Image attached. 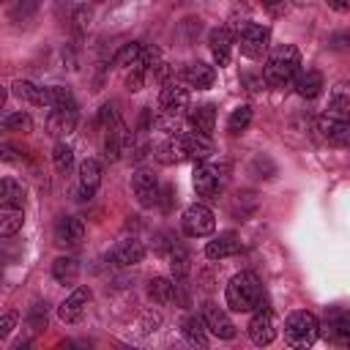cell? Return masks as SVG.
Returning a JSON list of instances; mask_svg holds the SVG:
<instances>
[{
	"mask_svg": "<svg viewBox=\"0 0 350 350\" xmlns=\"http://www.w3.org/2000/svg\"><path fill=\"white\" fill-rule=\"evenodd\" d=\"M301 71V52L295 44H282L276 46L262 68V82L268 88H287Z\"/></svg>",
	"mask_w": 350,
	"mask_h": 350,
	"instance_id": "1",
	"label": "cell"
},
{
	"mask_svg": "<svg viewBox=\"0 0 350 350\" xmlns=\"http://www.w3.org/2000/svg\"><path fill=\"white\" fill-rule=\"evenodd\" d=\"M224 301L232 312H254L262 304V284L257 279V273L252 271H241L227 282L224 290Z\"/></svg>",
	"mask_w": 350,
	"mask_h": 350,
	"instance_id": "2",
	"label": "cell"
},
{
	"mask_svg": "<svg viewBox=\"0 0 350 350\" xmlns=\"http://www.w3.org/2000/svg\"><path fill=\"white\" fill-rule=\"evenodd\" d=\"M320 334V320L306 312V309H298V312H290L287 320H284V339L287 345L293 347H309Z\"/></svg>",
	"mask_w": 350,
	"mask_h": 350,
	"instance_id": "3",
	"label": "cell"
},
{
	"mask_svg": "<svg viewBox=\"0 0 350 350\" xmlns=\"http://www.w3.org/2000/svg\"><path fill=\"white\" fill-rule=\"evenodd\" d=\"M213 227H216L213 211H211L208 205H202V202L189 205V208L183 211V216H180V230H183L189 238H205V235L213 232Z\"/></svg>",
	"mask_w": 350,
	"mask_h": 350,
	"instance_id": "4",
	"label": "cell"
},
{
	"mask_svg": "<svg viewBox=\"0 0 350 350\" xmlns=\"http://www.w3.org/2000/svg\"><path fill=\"white\" fill-rule=\"evenodd\" d=\"M268 44H271V30H268L265 25H257V22H252V25L238 36L241 55H246L249 60H262V55L268 52Z\"/></svg>",
	"mask_w": 350,
	"mask_h": 350,
	"instance_id": "5",
	"label": "cell"
},
{
	"mask_svg": "<svg viewBox=\"0 0 350 350\" xmlns=\"http://www.w3.org/2000/svg\"><path fill=\"white\" fill-rule=\"evenodd\" d=\"M191 183H194V191H197L202 200H216L219 191H221V175H219V167H216V164H205V161H200V164L194 167Z\"/></svg>",
	"mask_w": 350,
	"mask_h": 350,
	"instance_id": "6",
	"label": "cell"
},
{
	"mask_svg": "<svg viewBox=\"0 0 350 350\" xmlns=\"http://www.w3.org/2000/svg\"><path fill=\"white\" fill-rule=\"evenodd\" d=\"M159 107L164 115H180L186 107H189V88L186 82H175V79H167L161 93H159Z\"/></svg>",
	"mask_w": 350,
	"mask_h": 350,
	"instance_id": "7",
	"label": "cell"
},
{
	"mask_svg": "<svg viewBox=\"0 0 350 350\" xmlns=\"http://www.w3.org/2000/svg\"><path fill=\"white\" fill-rule=\"evenodd\" d=\"M323 336L334 345H347L350 347V312H342V309H331L320 325Z\"/></svg>",
	"mask_w": 350,
	"mask_h": 350,
	"instance_id": "8",
	"label": "cell"
},
{
	"mask_svg": "<svg viewBox=\"0 0 350 350\" xmlns=\"http://www.w3.org/2000/svg\"><path fill=\"white\" fill-rule=\"evenodd\" d=\"M246 331H249V339H252L254 345H260V347L271 345V342L276 339V323H273V314H271L268 309L260 306V309L252 314Z\"/></svg>",
	"mask_w": 350,
	"mask_h": 350,
	"instance_id": "9",
	"label": "cell"
},
{
	"mask_svg": "<svg viewBox=\"0 0 350 350\" xmlns=\"http://www.w3.org/2000/svg\"><path fill=\"white\" fill-rule=\"evenodd\" d=\"M131 191L142 208H153L159 202V180L150 170H137L131 178Z\"/></svg>",
	"mask_w": 350,
	"mask_h": 350,
	"instance_id": "10",
	"label": "cell"
},
{
	"mask_svg": "<svg viewBox=\"0 0 350 350\" xmlns=\"http://www.w3.org/2000/svg\"><path fill=\"white\" fill-rule=\"evenodd\" d=\"M90 298H93L90 287H77V290L57 306V317H60L63 323H79L82 314H85V309H88V304H90Z\"/></svg>",
	"mask_w": 350,
	"mask_h": 350,
	"instance_id": "11",
	"label": "cell"
},
{
	"mask_svg": "<svg viewBox=\"0 0 350 350\" xmlns=\"http://www.w3.org/2000/svg\"><path fill=\"white\" fill-rule=\"evenodd\" d=\"M202 317H205L208 331H211L216 339H232V336H235V325H232V320H230L227 312L219 309L216 304H205V306H202Z\"/></svg>",
	"mask_w": 350,
	"mask_h": 350,
	"instance_id": "12",
	"label": "cell"
},
{
	"mask_svg": "<svg viewBox=\"0 0 350 350\" xmlns=\"http://www.w3.org/2000/svg\"><path fill=\"white\" fill-rule=\"evenodd\" d=\"M317 131L323 134V139H328L331 145H350V120L336 118V115H323L317 120Z\"/></svg>",
	"mask_w": 350,
	"mask_h": 350,
	"instance_id": "13",
	"label": "cell"
},
{
	"mask_svg": "<svg viewBox=\"0 0 350 350\" xmlns=\"http://www.w3.org/2000/svg\"><path fill=\"white\" fill-rule=\"evenodd\" d=\"M129 148H134L131 134L126 131V126L118 120L112 129H107V139H104V156L107 161H118Z\"/></svg>",
	"mask_w": 350,
	"mask_h": 350,
	"instance_id": "14",
	"label": "cell"
},
{
	"mask_svg": "<svg viewBox=\"0 0 350 350\" xmlns=\"http://www.w3.org/2000/svg\"><path fill=\"white\" fill-rule=\"evenodd\" d=\"M101 186V161L98 159H85L77 170V189L82 197H93L96 189Z\"/></svg>",
	"mask_w": 350,
	"mask_h": 350,
	"instance_id": "15",
	"label": "cell"
},
{
	"mask_svg": "<svg viewBox=\"0 0 350 350\" xmlns=\"http://www.w3.org/2000/svg\"><path fill=\"white\" fill-rule=\"evenodd\" d=\"M142 257H145V246H142V241H137V238H120L115 246H112V252H109V260L115 262V265H137V262H142Z\"/></svg>",
	"mask_w": 350,
	"mask_h": 350,
	"instance_id": "16",
	"label": "cell"
},
{
	"mask_svg": "<svg viewBox=\"0 0 350 350\" xmlns=\"http://www.w3.org/2000/svg\"><path fill=\"white\" fill-rule=\"evenodd\" d=\"M180 79H183L189 88L205 90V88H211V85H213L216 71H213V66H208V63H202V60H191V63H186V66H183Z\"/></svg>",
	"mask_w": 350,
	"mask_h": 350,
	"instance_id": "17",
	"label": "cell"
},
{
	"mask_svg": "<svg viewBox=\"0 0 350 350\" xmlns=\"http://www.w3.org/2000/svg\"><path fill=\"white\" fill-rule=\"evenodd\" d=\"M85 235V224L77 216H60L55 221V243L57 246H77Z\"/></svg>",
	"mask_w": 350,
	"mask_h": 350,
	"instance_id": "18",
	"label": "cell"
},
{
	"mask_svg": "<svg viewBox=\"0 0 350 350\" xmlns=\"http://www.w3.org/2000/svg\"><path fill=\"white\" fill-rule=\"evenodd\" d=\"M77 129V109H52L46 115V134L55 139L68 137Z\"/></svg>",
	"mask_w": 350,
	"mask_h": 350,
	"instance_id": "19",
	"label": "cell"
},
{
	"mask_svg": "<svg viewBox=\"0 0 350 350\" xmlns=\"http://www.w3.org/2000/svg\"><path fill=\"white\" fill-rule=\"evenodd\" d=\"M208 46H211V55H213L216 66H227L230 63V52H232V33H230V27H213L208 33Z\"/></svg>",
	"mask_w": 350,
	"mask_h": 350,
	"instance_id": "20",
	"label": "cell"
},
{
	"mask_svg": "<svg viewBox=\"0 0 350 350\" xmlns=\"http://www.w3.org/2000/svg\"><path fill=\"white\" fill-rule=\"evenodd\" d=\"M183 139V150H186V159L191 161H205L211 153H213V145H211V137L200 134V131H189V134H180Z\"/></svg>",
	"mask_w": 350,
	"mask_h": 350,
	"instance_id": "21",
	"label": "cell"
},
{
	"mask_svg": "<svg viewBox=\"0 0 350 350\" xmlns=\"http://www.w3.org/2000/svg\"><path fill=\"white\" fill-rule=\"evenodd\" d=\"M238 252H241V241L235 232H221L213 241H208V246H205V254L211 260H224V257H232Z\"/></svg>",
	"mask_w": 350,
	"mask_h": 350,
	"instance_id": "22",
	"label": "cell"
},
{
	"mask_svg": "<svg viewBox=\"0 0 350 350\" xmlns=\"http://www.w3.org/2000/svg\"><path fill=\"white\" fill-rule=\"evenodd\" d=\"M293 88L301 98H314L320 96L323 90V74L314 71V68H306V71H298V77L293 79Z\"/></svg>",
	"mask_w": 350,
	"mask_h": 350,
	"instance_id": "23",
	"label": "cell"
},
{
	"mask_svg": "<svg viewBox=\"0 0 350 350\" xmlns=\"http://www.w3.org/2000/svg\"><path fill=\"white\" fill-rule=\"evenodd\" d=\"M14 96L33 104V107H49V96H46V88H38L36 82L30 79H16L14 82Z\"/></svg>",
	"mask_w": 350,
	"mask_h": 350,
	"instance_id": "24",
	"label": "cell"
},
{
	"mask_svg": "<svg viewBox=\"0 0 350 350\" xmlns=\"http://www.w3.org/2000/svg\"><path fill=\"white\" fill-rule=\"evenodd\" d=\"M189 123H191L194 131L211 137V131L216 126V109H213V104H200V107L189 109Z\"/></svg>",
	"mask_w": 350,
	"mask_h": 350,
	"instance_id": "25",
	"label": "cell"
},
{
	"mask_svg": "<svg viewBox=\"0 0 350 350\" xmlns=\"http://www.w3.org/2000/svg\"><path fill=\"white\" fill-rule=\"evenodd\" d=\"M180 334L186 336L189 345H205L208 342V325L202 314H186L180 323Z\"/></svg>",
	"mask_w": 350,
	"mask_h": 350,
	"instance_id": "26",
	"label": "cell"
},
{
	"mask_svg": "<svg viewBox=\"0 0 350 350\" xmlns=\"http://www.w3.org/2000/svg\"><path fill=\"white\" fill-rule=\"evenodd\" d=\"M156 159L161 164H178V161H186V150H183V139L180 134H172L170 139H164L159 148H156Z\"/></svg>",
	"mask_w": 350,
	"mask_h": 350,
	"instance_id": "27",
	"label": "cell"
},
{
	"mask_svg": "<svg viewBox=\"0 0 350 350\" xmlns=\"http://www.w3.org/2000/svg\"><path fill=\"white\" fill-rule=\"evenodd\" d=\"M22 221H25V211L16 208V205H3L0 208V235L3 238H11L22 230Z\"/></svg>",
	"mask_w": 350,
	"mask_h": 350,
	"instance_id": "28",
	"label": "cell"
},
{
	"mask_svg": "<svg viewBox=\"0 0 350 350\" xmlns=\"http://www.w3.org/2000/svg\"><path fill=\"white\" fill-rule=\"evenodd\" d=\"M148 298L153 304H159V306H167L175 298V284L170 279H164V276H153L148 282Z\"/></svg>",
	"mask_w": 350,
	"mask_h": 350,
	"instance_id": "29",
	"label": "cell"
},
{
	"mask_svg": "<svg viewBox=\"0 0 350 350\" xmlns=\"http://www.w3.org/2000/svg\"><path fill=\"white\" fill-rule=\"evenodd\" d=\"M52 276L60 282V284H74L77 276H79V262L77 257H57L52 262Z\"/></svg>",
	"mask_w": 350,
	"mask_h": 350,
	"instance_id": "30",
	"label": "cell"
},
{
	"mask_svg": "<svg viewBox=\"0 0 350 350\" xmlns=\"http://www.w3.org/2000/svg\"><path fill=\"white\" fill-rule=\"evenodd\" d=\"M46 96H49V107L52 109H77V98L68 88L63 85H49L46 88Z\"/></svg>",
	"mask_w": 350,
	"mask_h": 350,
	"instance_id": "31",
	"label": "cell"
},
{
	"mask_svg": "<svg viewBox=\"0 0 350 350\" xmlns=\"http://www.w3.org/2000/svg\"><path fill=\"white\" fill-rule=\"evenodd\" d=\"M170 271H172V276H175L178 282L191 271V257H189V252H186L180 243H175L172 252H170Z\"/></svg>",
	"mask_w": 350,
	"mask_h": 350,
	"instance_id": "32",
	"label": "cell"
},
{
	"mask_svg": "<svg viewBox=\"0 0 350 350\" xmlns=\"http://www.w3.org/2000/svg\"><path fill=\"white\" fill-rule=\"evenodd\" d=\"M249 123H252V107H249V104H241V107H235V109L230 112V118H227V131H230V134H241V131L249 129Z\"/></svg>",
	"mask_w": 350,
	"mask_h": 350,
	"instance_id": "33",
	"label": "cell"
},
{
	"mask_svg": "<svg viewBox=\"0 0 350 350\" xmlns=\"http://www.w3.org/2000/svg\"><path fill=\"white\" fill-rule=\"evenodd\" d=\"M0 200H3V205H16V208H22V205H25V191H22V186H19L14 178H3Z\"/></svg>",
	"mask_w": 350,
	"mask_h": 350,
	"instance_id": "34",
	"label": "cell"
},
{
	"mask_svg": "<svg viewBox=\"0 0 350 350\" xmlns=\"http://www.w3.org/2000/svg\"><path fill=\"white\" fill-rule=\"evenodd\" d=\"M139 52H142V44H137V41H131V44H123L118 52H115V57H112V63L118 66V68H123V66H134L137 60H139Z\"/></svg>",
	"mask_w": 350,
	"mask_h": 350,
	"instance_id": "35",
	"label": "cell"
},
{
	"mask_svg": "<svg viewBox=\"0 0 350 350\" xmlns=\"http://www.w3.org/2000/svg\"><path fill=\"white\" fill-rule=\"evenodd\" d=\"M3 129L5 131H22V134H27V131H33V118L27 115V112H8L5 118H3Z\"/></svg>",
	"mask_w": 350,
	"mask_h": 350,
	"instance_id": "36",
	"label": "cell"
},
{
	"mask_svg": "<svg viewBox=\"0 0 350 350\" xmlns=\"http://www.w3.org/2000/svg\"><path fill=\"white\" fill-rule=\"evenodd\" d=\"M52 164H55L57 172H68V170H71V164H74V150H71L68 142H57V145H55V150H52Z\"/></svg>",
	"mask_w": 350,
	"mask_h": 350,
	"instance_id": "37",
	"label": "cell"
},
{
	"mask_svg": "<svg viewBox=\"0 0 350 350\" xmlns=\"http://www.w3.org/2000/svg\"><path fill=\"white\" fill-rule=\"evenodd\" d=\"M145 77H148V71H145V68H139V66H131V71H129V77H126V88H129L131 93L142 90V85H145Z\"/></svg>",
	"mask_w": 350,
	"mask_h": 350,
	"instance_id": "38",
	"label": "cell"
},
{
	"mask_svg": "<svg viewBox=\"0 0 350 350\" xmlns=\"http://www.w3.org/2000/svg\"><path fill=\"white\" fill-rule=\"evenodd\" d=\"M328 115H336V118H345L347 120L350 118V96H334Z\"/></svg>",
	"mask_w": 350,
	"mask_h": 350,
	"instance_id": "39",
	"label": "cell"
},
{
	"mask_svg": "<svg viewBox=\"0 0 350 350\" xmlns=\"http://www.w3.org/2000/svg\"><path fill=\"white\" fill-rule=\"evenodd\" d=\"M27 323H30L33 331H41V328L46 325V309H44L41 304H36V306L30 309V314H27Z\"/></svg>",
	"mask_w": 350,
	"mask_h": 350,
	"instance_id": "40",
	"label": "cell"
},
{
	"mask_svg": "<svg viewBox=\"0 0 350 350\" xmlns=\"http://www.w3.org/2000/svg\"><path fill=\"white\" fill-rule=\"evenodd\" d=\"M14 323H16V312H5V314L0 317V339H5V336L11 334Z\"/></svg>",
	"mask_w": 350,
	"mask_h": 350,
	"instance_id": "41",
	"label": "cell"
},
{
	"mask_svg": "<svg viewBox=\"0 0 350 350\" xmlns=\"http://www.w3.org/2000/svg\"><path fill=\"white\" fill-rule=\"evenodd\" d=\"M331 46H336V49H350V30L336 33V36L331 38Z\"/></svg>",
	"mask_w": 350,
	"mask_h": 350,
	"instance_id": "42",
	"label": "cell"
},
{
	"mask_svg": "<svg viewBox=\"0 0 350 350\" xmlns=\"http://www.w3.org/2000/svg\"><path fill=\"white\" fill-rule=\"evenodd\" d=\"M325 3H328L334 11H347V8H350V0H325Z\"/></svg>",
	"mask_w": 350,
	"mask_h": 350,
	"instance_id": "43",
	"label": "cell"
},
{
	"mask_svg": "<svg viewBox=\"0 0 350 350\" xmlns=\"http://www.w3.org/2000/svg\"><path fill=\"white\" fill-rule=\"evenodd\" d=\"M90 3H96V0H90Z\"/></svg>",
	"mask_w": 350,
	"mask_h": 350,
	"instance_id": "44",
	"label": "cell"
}]
</instances>
